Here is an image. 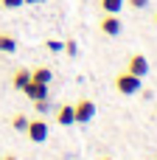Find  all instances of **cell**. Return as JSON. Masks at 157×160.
Returning a JSON list of instances; mask_svg holds the SVG:
<instances>
[{
	"instance_id": "cell-1",
	"label": "cell",
	"mask_w": 157,
	"mask_h": 160,
	"mask_svg": "<svg viewBox=\"0 0 157 160\" xmlns=\"http://www.w3.org/2000/svg\"><path fill=\"white\" fill-rule=\"evenodd\" d=\"M115 90L124 93V96H135V93H140V76H135V73H129V70L118 73V76H115Z\"/></svg>"
},
{
	"instance_id": "cell-2",
	"label": "cell",
	"mask_w": 157,
	"mask_h": 160,
	"mask_svg": "<svg viewBox=\"0 0 157 160\" xmlns=\"http://www.w3.org/2000/svg\"><path fill=\"white\" fill-rule=\"evenodd\" d=\"M73 112H76V124H87L93 115H96V104L90 98H79L73 104Z\"/></svg>"
},
{
	"instance_id": "cell-3",
	"label": "cell",
	"mask_w": 157,
	"mask_h": 160,
	"mask_svg": "<svg viewBox=\"0 0 157 160\" xmlns=\"http://www.w3.org/2000/svg\"><path fill=\"white\" fill-rule=\"evenodd\" d=\"M126 70H129V73H135V76H140V79H143V76H146V73H149V59H146V56H143V53H132V56H129V59H126Z\"/></svg>"
},
{
	"instance_id": "cell-4",
	"label": "cell",
	"mask_w": 157,
	"mask_h": 160,
	"mask_svg": "<svg viewBox=\"0 0 157 160\" xmlns=\"http://www.w3.org/2000/svg\"><path fill=\"white\" fill-rule=\"evenodd\" d=\"M25 135H28L34 143H42V141L48 138V124H45L42 118H34V121H28V129H25Z\"/></svg>"
},
{
	"instance_id": "cell-5",
	"label": "cell",
	"mask_w": 157,
	"mask_h": 160,
	"mask_svg": "<svg viewBox=\"0 0 157 160\" xmlns=\"http://www.w3.org/2000/svg\"><path fill=\"white\" fill-rule=\"evenodd\" d=\"M22 93L31 98V101H42V98H48V84H42V82H28L25 87H22Z\"/></svg>"
},
{
	"instance_id": "cell-6",
	"label": "cell",
	"mask_w": 157,
	"mask_h": 160,
	"mask_svg": "<svg viewBox=\"0 0 157 160\" xmlns=\"http://www.w3.org/2000/svg\"><path fill=\"white\" fill-rule=\"evenodd\" d=\"M98 28H101V34H107V37H118L124 25H121V20H118L115 14H107V17L98 22Z\"/></svg>"
},
{
	"instance_id": "cell-7",
	"label": "cell",
	"mask_w": 157,
	"mask_h": 160,
	"mask_svg": "<svg viewBox=\"0 0 157 160\" xmlns=\"http://www.w3.org/2000/svg\"><path fill=\"white\" fill-rule=\"evenodd\" d=\"M56 121H59V127H70V124H76L73 104H62V107H59V112H56Z\"/></svg>"
},
{
	"instance_id": "cell-8",
	"label": "cell",
	"mask_w": 157,
	"mask_h": 160,
	"mask_svg": "<svg viewBox=\"0 0 157 160\" xmlns=\"http://www.w3.org/2000/svg\"><path fill=\"white\" fill-rule=\"evenodd\" d=\"M28 82H31V70H25V68L14 70V76H11V84H14V90H22Z\"/></svg>"
},
{
	"instance_id": "cell-9",
	"label": "cell",
	"mask_w": 157,
	"mask_h": 160,
	"mask_svg": "<svg viewBox=\"0 0 157 160\" xmlns=\"http://www.w3.org/2000/svg\"><path fill=\"white\" fill-rule=\"evenodd\" d=\"M124 3H126V0H98V6H101L104 14H118V11L124 8Z\"/></svg>"
},
{
	"instance_id": "cell-10",
	"label": "cell",
	"mask_w": 157,
	"mask_h": 160,
	"mask_svg": "<svg viewBox=\"0 0 157 160\" xmlns=\"http://www.w3.org/2000/svg\"><path fill=\"white\" fill-rule=\"evenodd\" d=\"M17 51V39L11 34H0V53H14Z\"/></svg>"
},
{
	"instance_id": "cell-11",
	"label": "cell",
	"mask_w": 157,
	"mask_h": 160,
	"mask_svg": "<svg viewBox=\"0 0 157 160\" xmlns=\"http://www.w3.org/2000/svg\"><path fill=\"white\" fill-rule=\"evenodd\" d=\"M31 79L48 84V82H51V70H48V68H34V70H31Z\"/></svg>"
},
{
	"instance_id": "cell-12",
	"label": "cell",
	"mask_w": 157,
	"mask_h": 160,
	"mask_svg": "<svg viewBox=\"0 0 157 160\" xmlns=\"http://www.w3.org/2000/svg\"><path fill=\"white\" fill-rule=\"evenodd\" d=\"M28 121H31L28 115H22V112H17V115L11 118V127H14L17 132H25V129H28Z\"/></svg>"
},
{
	"instance_id": "cell-13",
	"label": "cell",
	"mask_w": 157,
	"mask_h": 160,
	"mask_svg": "<svg viewBox=\"0 0 157 160\" xmlns=\"http://www.w3.org/2000/svg\"><path fill=\"white\" fill-rule=\"evenodd\" d=\"M0 6H3V8H20L22 0H0Z\"/></svg>"
},
{
	"instance_id": "cell-14",
	"label": "cell",
	"mask_w": 157,
	"mask_h": 160,
	"mask_svg": "<svg viewBox=\"0 0 157 160\" xmlns=\"http://www.w3.org/2000/svg\"><path fill=\"white\" fill-rule=\"evenodd\" d=\"M34 107H37V112H45V110H48V98H42V101H34Z\"/></svg>"
},
{
	"instance_id": "cell-15",
	"label": "cell",
	"mask_w": 157,
	"mask_h": 160,
	"mask_svg": "<svg viewBox=\"0 0 157 160\" xmlns=\"http://www.w3.org/2000/svg\"><path fill=\"white\" fill-rule=\"evenodd\" d=\"M129 6H132V8H146L149 0H129Z\"/></svg>"
},
{
	"instance_id": "cell-16",
	"label": "cell",
	"mask_w": 157,
	"mask_h": 160,
	"mask_svg": "<svg viewBox=\"0 0 157 160\" xmlns=\"http://www.w3.org/2000/svg\"><path fill=\"white\" fill-rule=\"evenodd\" d=\"M0 160H17V158H14V155H6V158H0Z\"/></svg>"
},
{
	"instance_id": "cell-17",
	"label": "cell",
	"mask_w": 157,
	"mask_h": 160,
	"mask_svg": "<svg viewBox=\"0 0 157 160\" xmlns=\"http://www.w3.org/2000/svg\"><path fill=\"white\" fill-rule=\"evenodd\" d=\"M22 3H42V0H22Z\"/></svg>"
},
{
	"instance_id": "cell-18",
	"label": "cell",
	"mask_w": 157,
	"mask_h": 160,
	"mask_svg": "<svg viewBox=\"0 0 157 160\" xmlns=\"http://www.w3.org/2000/svg\"><path fill=\"white\" fill-rule=\"evenodd\" d=\"M101 160H112V158H101Z\"/></svg>"
},
{
	"instance_id": "cell-19",
	"label": "cell",
	"mask_w": 157,
	"mask_h": 160,
	"mask_svg": "<svg viewBox=\"0 0 157 160\" xmlns=\"http://www.w3.org/2000/svg\"><path fill=\"white\" fill-rule=\"evenodd\" d=\"M155 25H157V14H155Z\"/></svg>"
},
{
	"instance_id": "cell-20",
	"label": "cell",
	"mask_w": 157,
	"mask_h": 160,
	"mask_svg": "<svg viewBox=\"0 0 157 160\" xmlns=\"http://www.w3.org/2000/svg\"><path fill=\"white\" fill-rule=\"evenodd\" d=\"M155 160H157V158H155Z\"/></svg>"
}]
</instances>
